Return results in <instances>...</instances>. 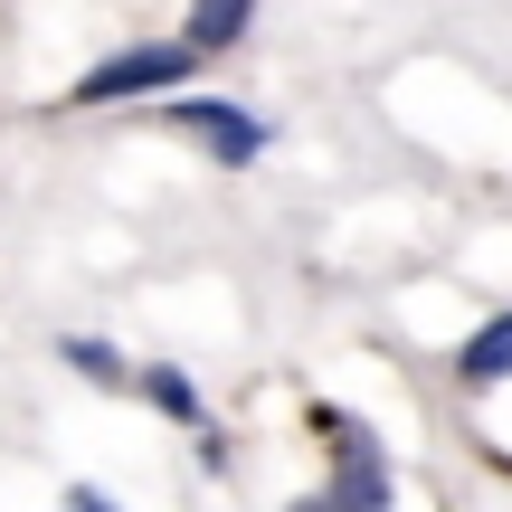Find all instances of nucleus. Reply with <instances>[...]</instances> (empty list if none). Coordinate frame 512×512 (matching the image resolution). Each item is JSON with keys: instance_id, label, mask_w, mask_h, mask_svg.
Segmentation results:
<instances>
[{"instance_id": "39448f33", "label": "nucleus", "mask_w": 512, "mask_h": 512, "mask_svg": "<svg viewBox=\"0 0 512 512\" xmlns=\"http://www.w3.org/2000/svg\"><path fill=\"white\" fill-rule=\"evenodd\" d=\"M323 503H389V475H380V456H370V446H351V456H342V475L323 484Z\"/></svg>"}, {"instance_id": "f03ea898", "label": "nucleus", "mask_w": 512, "mask_h": 512, "mask_svg": "<svg viewBox=\"0 0 512 512\" xmlns=\"http://www.w3.org/2000/svg\"><path fill=\"white\" fill-rule=\"evenodd\" d=\"M171 124H181L190 143H209L219 162H256V152H266V124H256V114H238V105H209V95L171 105Z\"/></svg>"}, {"instance_id": "0eeeda50", "label": "nucleus", "mask_w": 512, "mask_h": 512, "mask_svg": "<svg viewBox=\"0 0 512 512\" xmlns=\"http://www.w3.org/2000/svg\"><path fill=\"white\" fill-rule=\"evenodd\" d=\"M67 361H76V370H95V380H114V370H124L105 342H67Z\"/></svg>"}, {"instance_id": "423d86ee", "label": "nucleus", "mask_w": 512, "mask_h": 512, "mask_svg": "<svg viewBox=\"0 0 512 512\" xmlns=\"http://www.w3.org/2000/svg\"><path fill=\"white\" fill-rule=\"evenodd\" d=\"M143 399L162 408V418H181V427H200V389H190L181 370H143Z\"/></svg>"}, {"instance_id": "7ed1b4c3", "label": "nucleus", "mask_w": 512, "mask_h": 512, "mask_svg": "<svg viewBox=\"0 0 512 512\" xmlns=\"http://www.w3.org/2000/svg\"><path fill=\"white\" fill-rule=\"evenodd\" d=\"M456 380H465V389H494V380H512V313H494V323H484L475 342L456 351Z\"/></svg>"}, {"instance_id": "f257e3e1", "label": "nucleus", "mask_w": 512, "mask_h": 512, "mask_svg": "<svg viewBox=\"0 0 512 512\" xmlns=\"http://www.w3.org/2000/svg\"><path fill=\"white\" fill-rule=\"evenodd\" d=\"M190 57H200V48H190V38H162V48H124V57H105V67H95V76H76V105H124V95H143V86H181V76H190Z\"/></svg>"}, {"instance_id": "20e7f679", "label": "nucleus", "mask_w": 512, "mask_h": 512, "mask_svg": "<svg viewBox=\"0 0 512 512\" xmlns=\"http://www.w3.org/2000/svg\"><path fill=\"white\" fill-rule=\"evenodd\" d=\"M256 0H190V48H238Z\"/></svg>"}]
</instances>
